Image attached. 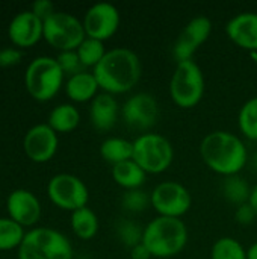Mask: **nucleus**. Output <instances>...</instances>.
<instances>
[{
    "mask_svg": "<svg viewBox=\"0 0 257 259\" xmlns=\"http://www.w3.org/2000/svg\"><path fill=\"white\" fill-rule=\"evenodd\" d=\"M100 90L117 96L132 91L142 74L139 56L127 47H115L106 52L105 58L92 68Z\"/></svg>",
    "mask_w": 257,
    "mask_h": 259,
    "instance_id": "1",
    "label": "nucleus"
},
{
    "mask_svg": "<svg viewBox=\"0 0 257 259\" xmlns=\"http://www.w3.org/2000/svg\"><path fill=\"white\" fill-rule=\"evenodd\" d=\"M203 162L223 178L239 175L248 162V150L244 141L227 131H214L200 143Z\"/></svg>",
    "mask_w": 257,
    "mask_h": 259,
    "instance_id": "2",
    "label": "nucleus"
},
{
    "mask_svg": "<svg viewBox=\"0 0 257 259\" xmlns=\"http://www.w3.org/2000/svg\"><path fill=\"white\" fill-rule=\"evenodd\" d=\"M188 243V228L182 219L158 215L144 228L142 244L153 258H173Z\"/></svg>",
    "mask_w": 257,
    "mask_h": 259,
    "instance_id": "3",
    "label": "nucleus"
},
{
    "mask_svg": "<svg viewBox=\"0 0 257 259\" xmlns=\"http://www.w3.org/2000/svg\"><path fill=\"white\" fill-rule=\"evenodd\" d=\"M204 74L194 59L176 62L170 79V96L176 106L182 109L197 106L204 96Z\"/></svg>",
    "mask_w": 257,
    "mask_h": 259,
    "instance_id": "4",
    "label": "nucleus"
},
{
    "mask_svg": "<svg viewBox=\"0 0 257 259\" xmlns=\"http://www.w3.org/2000/svg\"><path fill=\"white\" fill-rule=\"evenodd\" d=\"M18 259H73V246L59 231L36 228L26 234Z\"/></svg>",
    "mask_w": 257,
    "mask_h": 259,
    "instance_id": "5",
    "label": "nucleus"
},
{
    "mask_svg": "<svg viewBox=\"0 0 257 259\" xmlns=\"http://www.w3.org/2000/svg\"><path fill=\"white\" fill-rule=\"evenodd\" d=\"M132 159L147 175H161L173 164L174 147L167 137L161 134L145 132L133 140Z\"/></svg>",
    "mask_w": 257,
    "mask_h": 259,
    "instance_id": "6",
    "label": "nucleus"
},
{
    "mask_svg": "<svg viewBox=\"0 0 257 259\" xmlns=\"http://www.w3.org/2000/svg\"><path fill=\"white\" fill-rule=\"evenodd\" d=\"M64 76L56 58L38 56L26 68V90L38 102L52 100L59 93Z\"/></svg>",
    "mask_w": 257,
    "mask_h": 259,
    "instance_id": "7",
    "label": "nucleus"
},
{
    "mask_svg": "<svg viewBox=\"0 0 257 259\" xmlns=\"http://www.w3.org/2000/svg\"><path fill=\"white\" fill-rule=\"evenodd\" d=\"M85 38L83 23L68 12L56 11L44 21V39L61 52L76 50Z\"/></svg>",
    "mask_w": 257,
    "mask_h": 259,
    "instance_id": "8",
    "label": "nucleus"
},
{
    "mask_svg": "<svg viewBox=\"0 0 257 259\" xmlns=\"http://www.w3.org/2000/svg\"><path fill=\"white\" fill-rule=\"evenodd\" d=\"M151 208L161 217H183L192 206V196L189 190L176 181H165L158 184L150 193Z\"/></svg>",
    "mask_w": 257,
    "mask_h": 259,
    "instance_id": "9",
    "label": "nucleus"
},
{
    "mask_svg": "<svg viewBox=\"0 0 257 259\" xmlns=\"http://www.w3.org/2000/svg\"><path fill=\"white\" fill-rule=\"evenodd\" d=\"M47 194L53 205L71 212L85 208L89 200V191L85 182L68 173L53 176L47 185Z\"/></svg>",
    "mask_w": 257,
    "mask_h": 259,
    "instance_id": "10",
    "label": "nucleus"
},
{
    "mask_svg": "<svg viewBox=\"0 0 257 259\" xmlns=\"http://www.w3.org/2000/svg\"><path fill=\"white\" fill-rule=\"evenodd\" d=\"M161 108L156 97L150 93H136L130 96L121 109L124 123L136 131H148L159 120Z\"/></svg>",
    "mask_w": 257,
    "mask_h": 259,
    "instance_id": "11",
    "label": "nucleus"
},
{
    "mask_svg": "<svg viewBox=\"0 0 257 259\" xmlns=\"http://www.w3.org/2000/svg\"><path fill=\"white\" fill-rule=\"evenodd\" d=\"M83 29L88 38L106 41L112 38L121 23V15L117 6L108 2L92 5L83 17Z\"/></svg>",
    "mask_w": 257,
    "mask_h": 259,
    "instance_id": "12",
    "label": "nucleus"
},
{
    "mask_svg": "<svg viewBox=\"0 0 257 259\" xmlns=\"http://www.w3.org/2000/svg\"><path fill=\"white\" fill-rule=\"evenodd\" d=\"M212 33V21L204 15L194 17L179 33L174 46L173 56L176 62L194 59L195 52L209 39Z\"/></svg>",
    "mask_w": 257,
    "mask_h": 259,
    "instance_id": "13",
    "label": "nucleus"
},
{
    "mask_svg": "<svg viewBox=\"0 0 257 259\" xmlns=\"http://www.w3.org/2000/svg\"><path fill=\"white\" fill-rule=\"evenodd\" d=\"M58 134L48 124H36L30 127L24 137V152L33 162L50 161L58 150Z\"/></svg>",
    "mask_w": 257,
    "mask_h": 259,
    "instance_id": "14",
    "label": "nucleus"
},
{
    "mask_svg": "<svg viewBox=\"0 0 257 259\" xmlns=\"http://www.w3.org/2000/svg\"><path fill=\"white\" fill-rule=\"evenodd\" d=\"M8 33L17 47H30L44 36V23L32 11H23L12 18Z\"/></svg>",
    "mask_w": 257,
    "mask_h": 259,
    "instance_id": "15",
    "label": "nucleus"
},
{
    "mask_svg": "<svg viewBox=\"0 0 257 259\" xmlns=\"http://www.w3.org/2000/svg\"><path fill=\"white\" fill-rule=\"evenodd\" d=\"M9 219L21 226H32L41 217V203L36 196L27 190H15L6 202Z\"/></svg>",
    "mask_w": 257,
    "mask_h": 259,
    "instance_id": "16",
    "label": "nucleus"
},
{
    "mask_svg": "<svg viewBox=\"0 0 257 259\" xmlns=\"http://www.w3.org/2000/svg\"><path fill=\"white\" fill-rule=\"evenodd\" d=\"M226 35L241 49L257 52V12H241L226 24Z\"/></svg>",
    "mask_w": 257,
    "mask_h": 259,
    "instance_id": "17",
    "label": "nucleus"
},
{
    "mask_svg": "<svg viewBox=\"0 0 257 259\" xmlns=\"http://www.w3.org/2000/svg\"><path fill=\"white\" fill-rule=\"evenodd\" d=\"M120 106L117 99L108 93H98L89 106V120L97 131H111L118 120Z\"/></svg>",
    "mask_w": 257,
    "mask_h": 259,
    "instance_id": "18",
    "label": "nucleus"
},
{
    "mask_svg": "<svg viewBox=\"0 0 257 259\" xmlns=\"http://www.w3.org/2000/svg\"><path fill=\"white\" fill-rule=\"evenodd\" d=\"M98 82L92 71H82L77 73L71 77H68L65 83V93L70 97V100L76 103H85V102H92L94 97L98 94Z\"/></svg>",
    "mask_w": 257,
    "mask_h": 259,
    "instance_id": "19",
    "label": "nucleus"
},
{
    "mask_svg": "<svg viewBox=\"0 0 257 259\" xmlns=\"http://www.w3.org/2000/svg\"><path fill=\"white\" fill-rule=\"evenodd\" d=\"M111 173H112L114 182L126 191L139 190L145 184V179H147V173L133 159L114 165Z\"/></svg>",
    "mask_w": 257,
    "mask_h": 259,
    "instance_id": "20",
    "label": "nucleus"
},
{
    "mask_svg": "<svg viewBox=\"0 0 257 259\" xmlns=\"http://www.w3.org/2000/svg\"><path fill=\"white\" fill-rule=\"evenodd\" d=\"M100 155L112 167L124 161H129L133 158V141L120 137L106 138L100 144Z\"/></svg>",
    "mask_w": 257,
    "mask_h": 259,
    "instance_id": "21",
    "label": "nucleus"
},
{
    "mask_svg": "<svg viewBox=\"0 0 257 259\" xmlns=\"http://www.w3.org/2000/svg\"><path fill=\"white\" fill-rule=\"evenodd\" d=\"M80 123V114L74 105L62 103L52 109L48 115V126L56 134H68L74 131Z\"/></svg>",
    "mask_w": 257,
    "mask_h": 259,
    "instance_id": "22",
    "label": "nucleus"
},
{
    "mask_svg": "<svg viewBox=\"0 0 257 259\" xmlns=\"http://www.w3.org/2000/svg\"><path fill=\"white\" fill-rule=\"evenodd\" d=\"M71 229L80 240H91L98 232V217L88 206L71 212Z\"/></svg>",
    "mask_w": 257,
    "mask_h": 259,
    "instance_id": "23",
    "label": "nucleus"
},
{
    "mask_svg": "<svg viewBox=\"0 0 257 259\" xmlns=\"http://www.w3.org/2000/svg\"><path fill=\"white\" fill-rule=\"evenodd\" d=\"M251 190L253 188L248 185V182L244 178H241L239 175L224 178V182L221 187V191H223V196L226 197V200L236 206H241V205L250 202Z\"/></svg>",
    "mask_w": 257,
    "mask_h": 259,
    "instance_id": "24",
    "label": "nucleus"
},
{
    "mask_svg": "<svg viewBox=\"0 0 257 259\" xmlns=\"http://www.w3.org/2000/svg\"><path fill=\"white\" fill-rule=\"evenodd\" d=\"M238 127L241 134L251 141H257V96L248 99L239 109Z\"/></svg>",
    "mask_w": 257,
    "mask_h": 259,
    "instance_id": "25",
    "label": "nucleus"
},
{
    "mask_svg": "<svg viewBox=\"0 0 257 259\" xmlns=\"http://www.w3.org/2000/svg\"><path fill=\"white\" fill-rule=\"evenodd\" d=\"M211 259H247V249L236 238L221 237L212 246Z\"/></svg>",
    "mask_w": 257,
    "mask_h": 259,
    "instance_id": "26",
    "label": "nucleus"
},
{
    "mask_svg": "<svg viewBox=\"0 0 257 259\" xmlns=\"http://www.w3.org/2000/svg\"><path fill=\"white\" fill-rule=\"evenodd\" d=\"M76 52L85 68H94L106 55L105 42L88 36L82 41V44L76 49Z\"/></svg>",
    "mask_w": 257,
    "mask_h": 259,
    "instance_id": "27",
    "label": "nucleus"
},
{
    "mask_svg": "<svg viewBox=\"0 0 257 259\" xmlns=\"http://www.w3.org/2000/svg\"><path fill=\"white\" fill-rule=\"evenodd\" d=\"M26 234L23 226L12 219H0V250H12L20 247Z\"/></svg>",
    "mask_w": 257,
    "mask_h": 259,
    "instance_id": "28",
    "label": "nucleus"
},
{
    "mask_svg": "<svg viewBox=\"0 0 257 259\" xmlns=\"http://www.w3.org/2000/svg\"><path fill=\"white\" fill-rule=\"evenodd\" d=\"M117 238L129 249H133L135 246L142 243V235H144V228L133 222V220H120L115 228Z\"/></svg>",
    "mask_w": 257,
    "mask_h": 259,
    "instance_id": "29",
    "label": "nucleus"
},
{
    "mask_svg": "<svg viewBox=\"0 0 257 259\" xmlns=\"http://www.w3.org/2000/svg\"><path fill=\"white\" fill-rule=\"evenodd\" d=\"M148 206H151L150 202V193H145L142 188L139 190H130L126 191L121 197V208L126 212L130 214H141Z\"/></svg>",
    "mask_w": 257,
    "mask_h": 259,
    "instance_id": "30",
    "label": "nucleus"
},
{
    "mask_svg": "<svg viewBox=\"0 0 257 259\" xmlns=\"http://www.w3.org/2000/svg\"><path fill=\"white\" fill-rule=\"evenodd\" d=\"M59 67L62 68L64 74H68L70 77L85 71V67L80 62V58L77 55L76 50H70V52H61L56 58Z\"/></svg>",
    "mask_w": 257,
    "mask_h": 259,
    "instance_id": "31",
    "label": "nucleus"
},
{
    "mask_svg": "<svg viewBox=\"0 0 257 259\" xmlns=\"http://www.w3.org/2000/svg\"><path fill=\"white\" fill-rule=\"evenodd\" d=\"M257 217L256 211L253 209V206L248 203H244L241 206H236V211H235V219L239 225L242 226H247V225H251L254 222V219Z\"/></svg>",
    "mask_w": 257,
    "mask_h": 259,
    "instance_id": "32",
    "label": "nucleus"
},
{
    "mask_svg": "<svg viewBox=\"0 0 257 259\" xmlns=\"http://www.w3.org/2000/svg\"><path fill=\"white\" fill-rule=\"evenodd\" d=\"M32 12L44 23L48 17H52L56 11H55V5L50 0H36L32 5Z\"/></svg>",
    "mask_w": 257,
    "mask_h": 259,
    "instance_id": "33",
    "label": "nucleus"
},
{
    "mask_svg": "<svg viewBox=\"0 0 257 259\" xmlns=\"http://www.w3.org/2000/svg\"><path fill=\"white\" fill-rule=\"evenodd\" d=\"M21 52L17 49H2L0 50V67H12L20 62L21 59Z\"/></svg>",
    "mask_w": 257,
    "mask_h": 259,
    "instance_id": "34",
    "label": "nucleus"
},
{
    "mask_svg": "<svg viewBox=\"0 0 257 259\" xmlns=\"http://www.w3.org/2000/svg\"><path fill=\"white\" fill-rule=\"evenodd\" d=\"M151 253L148 252V249L141 243L138 246H135L133 249H130V259H151Z\"/></svg>",
    "mask_w": 257,
    "mask_h": 259,
    "instance_id": "35",
    "label": "nucleus"
},
{
    "mask_svg": "<svg viewBox=\"0 0 257 259\" xmlns=\"http://www.w3.org/2000/svg\"><path fill=\"white\" fill-rule=\"evenodd\" d=\"M247 259H257V241L247 249Z\"/></svg>",
    "mask_w": 257,
    "mask_h": 259,
    "instance_id": "36",
    "label": "nucleus"
},
{
    "mask_svg": "<svg viewBox=\"0 0 257 259\" xmlns=\"http://www.w3.org/2000/svg\"><path fill=\"white\" fill-rule=\"evenodd\" d=\"M250 205L253 206V209L256 211L257 214V184L253 187L251 190V197H250Z\"/></svg>",
    "mask_w": 257,
    "mask_h": 259,
    "instance_id": "37",
    "label": "nucleus"
},
{
    "mask_svg": "<svg viewBox=\"0 0 257 259\" xmlns=\"http://www.w3.org/2000/svg\"><path fill=\"white\" fill-rule=\"evenodd\" d=\"M251 164H253V167L256 168V171H257V152L251 156Z\"/></svg>",
    "mask_w": 257,
    "mask_h": 259,
    "instance_id": "38",
    "label": "nucleus"
},
{
    "mask_svg": "<svg viewBox=\"0 0 257 259\" xmlns=\"http://www.w3.org/2000/svg\"><path fill=\"white\" fill-rule=\"evenodd\" d=\"M250 55H251V58H253V59H257V52H251Z\"/></svg>",
    "mask_w": 257,
    "mask_h": 259,
    "instance_id": "39",
    "label": "nucleus"
}]
</instances>
